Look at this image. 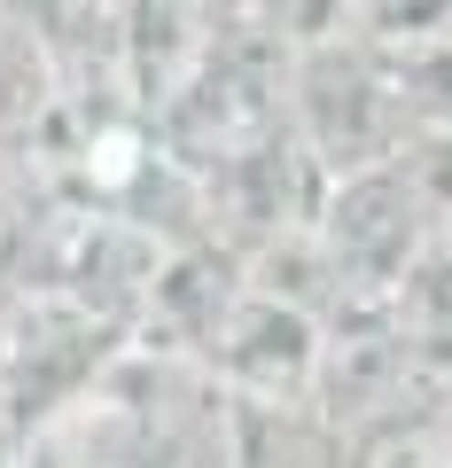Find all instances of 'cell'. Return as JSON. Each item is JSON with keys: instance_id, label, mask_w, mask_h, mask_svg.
<instances>
[{"instance_id": "6da1fadb", "label": "cell", "mask_w": 452, "mask_h": 468, "mask_svg": "<svg viewBox=\"0 0 452 468\" xmlns=\"http://www.w3.org/2000/svg\"><path fill=\"white\" fill-rule=\"evenodd\" d=\"M195 359L235 406H304V414H312L320 320L242 282L235 297H226V313L211 320V335H203Z\"/></svg>"}, {"instance_id": "7a4b0ae2", "label": "cell", "mask_w": 452, "mask_h": 468, "mask_svg": "<svg viewBox=\"0 0 452 468\" xmlns=\"http://www.w3.org/2000/svg\"><path fill=\"white\" fill-rule=\"evenodd\" d=\"M235 16L273 32L281 48H328V39H352V0H235Z\"/></svg>"}, {"instance_id": "3957f363", "label": "cell", "mask_w": 452, "mask_h": 468, "mask_svg": "<svg viewBox=\"0 0 452 468\" xmlns=\"http://www.w3.org/2000/svg\"><path fill=\"white\" fill-rule=\"evenodd\" d=\"M79 8H110V16H118V8H125V0H79Z\"/></svg>"}]
</instances>
